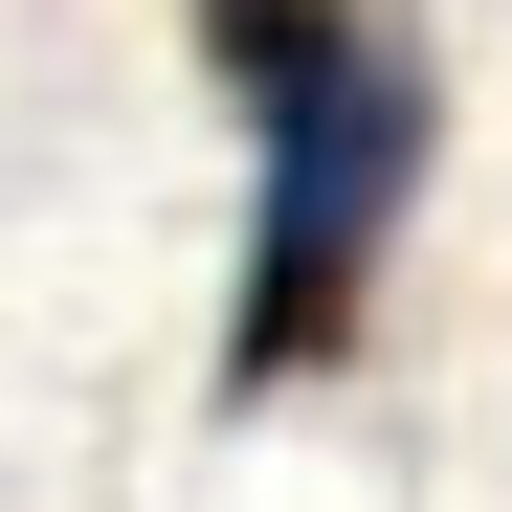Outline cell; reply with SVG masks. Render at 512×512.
<instances>
[{"mask_svg":"<svg viewBox=\"0 0 512 512\" xmlns=\"http://www.w3.org/2000/svg\"><path fill=\"white\" fill-rule=\"evenodd\" d=\"M223 112H245V312H223V401H290L357 357L379 312V245L446 156V90H423V23L401 0H179Z\"/></svg>","mask_w":512,"mask_h":512,"instance_id":"obj_1","label":"cell"}]
</instances>
